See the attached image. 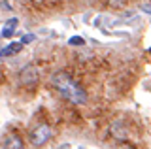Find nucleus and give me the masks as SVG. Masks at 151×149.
Listing matches in <instances>:
<instances>
[{
    "instance_id": "1",
    "label": "nucleus",
    "mask_w": 151,
    "mask_h": 149,
    "mask_svg": "<svg viewBox=\"0 0 151 149\" xmlns=\"http://www.w3.org/2000/svg\"><path fill=\"white\" fill-rule=\"evenodd\" d=\"M51 85H53L55 91H59V95L63 98L70 100L72 104H85L87 102V92H85L81 87L78 85L70 74L66 72H55L51 76Z\"/></svg>"
},
{
    "instance_id": "2",
    "label": "nucleus",
    "mask_w": 151,
    "mask_h": 149,
    "mask_svg": "<svg viewBox=\"0 0 151 149\" xmlns=\"http://www.w3.org/2000/svg\"><path fill=\"white\" fill-rule=\"evenodd\" d=\"M51 136H53V130H51V127L47 123H40V125H36V127L30 130L28 140H30V143L34 147H42V145H45V143L51 140Z\"/></svg>"
},
{
    "instance_id": "3",
    "label": "nucleus",
    "mask_w": 151,
    "mask_h": 149,
    "mask_svg": "<svg viewBox=\"0 0 151 149\" xmlns=\"http://www.w3.org/2000/svg\"><path fill=\"white\" fill-rule=\"evenodd\" d=\"M38 77H40V74H38L36 66H32V64H27V66L19 72V80H21L23 85H32V83H38Z\"/></svg>"
},
{
    "instance_id": "4",
    "label": "nucleus",
    "mask_w": 151,
    "mask_h": 149,
    "mask_svg": "<svg viewBox=\"0 0 151 149\" xmlns=\"http://www.w3.org/2000/svg\"><path fill=\"white\" fill-rule=\"evenodd\" d=\"M2 149H25V143H23L21 136H17V134H8V136L4 138Z\"/></svg>"
},
{
    "instance_id": "5",
    "label": "nucleus",
    "mask_w": 151,
    "mask_h": 149,
    "mask_svg": "<svg viewBox=\"0 0 151 149\" xmlns=\"http://www.w3.org/2000/svg\"><path fill=\"white\" fill-rule=\"evenodd\" d=\"M23 49V42H13V44H9L6 49L0 53V59H4V57H12V55H17L19 51Z\"/></svg>"
},
{
    "instance_id": "6",
    "label": "nucleus",
    "mask_w": 151,
    "mask_h": 149,
    "mask_svg": "<svg viewBox=\"0 0 151 149\" xmlns=\"http://www.w3.org/2000/svg\"><path fill=\"white\" fill-rule=\"evenodd\" d=\"M15 29H17V19H9L6 25H4V29H2V36L4 38H12Z\"/></svg>"
},
{
    "instance_id": "7",
    "label": "nucleus",
    "mask_w": 151,
    "mask_h": 149,
    "mask_svg": "<svg viewBox=\"0 0 151 149\" xmlns=\"http://www.w3.org/2000/svg\"><path fill=\"white\" fill-rule=\"evenodd\" d=\"M121 130H123V125H121V123H113V125H111V134H113L115 138H119V140L123 138Z\"/></svg>"
},
{
    "instance_id": "8",
    "label": "nucleus",
    "mask_w": 151,
    "mask_h": 149,
    "mask_svg": "<svg viewBox=\"0 0 151 149\" xmlns=\"http://www.w3.org/2000/svg\"><path fill=\"white\" fill-rule=\"evenodd\" d=\"M68 44H70V45H83L85 42H83V38H78V36H74V38H70Z\"/></svg>"
},
{
    "instance_id": "9",
    "label": "nucleus",
    "mask_w": 151,
    "mask_h": 149,
    "mask_svg": "<svg viewBox=\"0 0 151 149\" xmlns=\"http://www.w3.org/2000/svg\"><path fill=\"white\" fill-rule=\"evenodd\" d=\"M115 149H134V147H132L129 142H119V143L115 145Z\"/></svg>"
},
{
    "instance_id": "10",
    "label": "nucleus",
    "mask_w": 151,
    "mask_h": 149,
    "mask_svg": "<svg viewBox=\"0 0 151 149\" xmlns=\"http://www.w3.org/2000/svg\"><path fill=\"white\" fill-rule=\"evenodd\" d=\"M110 6L117 10V8H121V6H123V0H110Z\"/></svg>"
},
{
    "instance_id": "11",
    "label": "nucleus",
    "mask_w": 151,
    "mask_h": 149,
    "mask_svg": "<svg viewBox=\"0 0 151 149\" xmlns=\"http://www.w3.org/2000/svg\"><path fill=\"white\" fill-rule=\"evenodd\" d=\"M34 40V34H27L25 38H23V44H28V42H32Z\"/></svg>"
},
{
    "instance_id": "12",
    "label": "nucleus",
    "mask_w": 151,
    "mask_h": 149,
    "mask_svg": "<svg viewBox=\"0 0 151 149\" xmlns=\"http://www.w3.org/2000/svg\"><path fill=\"white\" fill-rule=\"evenodd\" d=\"M142 10L147 11V13H151V4H142Z\"/></svg>"
},
{
    "instance_id": "13",
    "label": "nucleus",
    "mask_w": 151,
    "mask_h": 149,
    "mask_svg": "<svg viewBox=\"0 0 151 149\" xmlns=\"http://www.w3.org/2000/svg\"><path fill=\"white\" fill-rule=\"evenodd\" d=\"M2 8H4V10H12V6H9V4L6 2V0H4V2H2Z\"/></svg>"
}]
</instances>
